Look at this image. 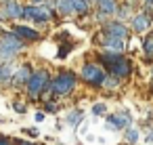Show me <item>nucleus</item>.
<instances>
[{"mask_svg":"<svg viewBox=\"0 0 153 145\" xmlns=\"http://www.w3.org/2000/svg\"><path fill=\"white\" fill-rule=\"evenodd\" d=\"M99 63L101 67L105 70L107 76H113L117 80H124L130 76L132 72V65L128 61V57H124V53H117V51H101L99 53Z\"/></svg>","mask_w":153,"mask_h":145,"instance_id":"nucleus-1","label":"nucleus"},{"mask_svg":"<svg viewBox=\"0 0 153 145\" xmlns=\"http://www.w3.org/2000/svg\"><path fill=\"white\" fill-rule=\"evenodd\" d=\"M76 74L71 72V70H63V72H59L53 80H51V90L55 93V95H59V97H65V95H69V93H74V88H76Z\"/></svg>","mask_w":153,"mask_h":145,"instance_id":"nucleus-2","label":"nucleus"},{"mask_svg":"<svg viewBox=\"0 0 153 145\" xmlns=\"http://www.w3.org/2000/svg\"><path fill=\"white\" fill-rule=\"evenodd\" d=\"M27 93L32 99H38L42 97L46 90H51V76L46 70H38V72H32L30 80H27Z\"/></svg>","mask_w":153,"mask_h":145,"instance_id":"nucleus-3","label":"nucleus"},{"mask_svg":"<svg viewBox=\"0 0 153 145\" xmlns=\"http://www.w3.org/2000/svg\"><path fill=\"white\" fill-rule=\"evenodd\" d=\"M82 80L84 82H88V84H92V86H103V82H105V70L99 65V63H84L82 65Z\"/></svg>","mask_w":153,"mask_h":145,"instance_id":"nucleus-4","label":"nucleus"},{"mask_svg":"<svg viewBox=\"0 0 153 145\" xmlns=\"http://www.w3.org/2000/svg\"><path fill=\"white\" fill-rule=\"evenodd\" d=\"M99 42H101L107 51H117V53H124V49H126V40H124V38L113 36V34H105V32L99 36Z\"/></svg>","mask_w":153,"mask_h":145,"instance_id":"nucleus-5","label":"nucleus"},{"mask_svg":"<svg viewBox=\"0 0 153 145\" xmlns=\"http://www.w3.org/2000/svg\"><path fill=\"white\" fill-rule=\"evenodd\" d=\"M23 46H25V42H23L21 38H17L13 32H4L2 38H0V49H7V51L19 53V51H23Z\"/></svg>","mask_w":153,"mask_h":145,"instance_id":"nucleus-6","label":"nucleus"},{"mask_svg":"<svg viewBox=\"0 0 153 145\" xmlns=\"http://www.w3.org/2000/svg\"><path fill=\"white\" fill-rule=\"evenodd\" d=\"M103 32L105 34H113V36H120V38H128L130 36V28L128 25H124L122 21H107V23H103Z\"/></svg>","mask_w":153,"mask_h":145,"instance_id":"nucleus-7","label":"nucleus"},{"mask_svg":"<svg viewBox=\"0 0 153 145\" xmlns=\"http://www.w3.org/2000/svg\"><path fill=\"white\" fill-rule=\"evenodd\" d=\"M153 17L151 15H147V13H138V15H132V25H130V30L132 32H136V34H143L145 30H149L151 28V21Z\"/></svg>","mask_w":153,"mask_h":145,"instance_id":"nucleus-8","label":"nucleus"},{"mask_svg":"<svg viewBox=\"0 0 153 145\" xmlns=\"http://www.w3.org/2000/svg\"><path fill=\"white\" fill-rule=\"evenodd\" d=\"M13 34H15L17 38H21L23 42H36V40L40 38V34H38L36 30L27 28V25H15V28H13Z\"/></svg>","mask_w":153,"mask_h":145,"instance_id":"nucleus-9","label":"nucleus"},{"mask_svg":"<svg viewBox=\"0 0 153 145\" xmlns=\"http://www.w3.org/2000/svg\"><path fill=\"white\" fill-rule=\"evenodd\" d=\"M30 76H32V70H30V65H21V67H17V70L13 72V78H11V82H13V86H21V84H27Z\"/></svg>","mask_w":153,"mask_h":145,"instance_id":"nucleus-10","label":"nucleus"},{"mask_svg":"<svg viewBox=\"0 0 153 145\" xmlns=\"http://www.w3.org/2000/svg\"><path fill=\"white\" fill-rule=\"evenodd\" d=\"M97 9H99L101 15H105L109 19L117 11V0H97Z\"/></svg>","mask_w":153,"mask_h":145,"instance_id":"nucleus-11","label":"nucleus"},{"mask_svg":"<svg viewBox=\"0 0 153 145\" xmlns=\"http://www.w3.org/2000/svg\"><path fill=\"white\" fill-rule=\"evenodd\" d=\"M107 122H111L113 128H126L128 122H130V118H128L126 114H113V116L107 118Z\"/></svg>","mask_w":153,"mask_h":145,"instance_id":"nucleus-12","label":"nucleus"},{"mask_svg":"<svg viewBox=\"0 0 153 145\" xmlns=\"http://www.w3.org/2000/svg\"><path fill=\"white\" fill-rule=\"evenodd\" d=\"M55 9L59 11V15L67 17L74 13V4H71V0H55Z\"/></svg>","mask_w":153,"mask_h":145,"instance_id":"nucleus-13","label":"nucleus"},{"mask_svg":"<svg viewBox=\"0 0 153 145\" xmlns=\"http://www.w3.org/2000/svg\"><path fill=\"white\" fill-rule=\"evenodd\" d=\"M71 4H74V13L78 15H86L90 11V0H71Z\"/></svg>","mask_w":153,"mask_h":145,"instance_id":"nucleus-14","label":"nucleus"},{"mask_svg":"<svg viewBox=\"0 0 153 145\" xmlns=\"http://www.w3.org/2000/svg\"><path fill=\"white\" fill-rule=\"evenodd\" d=\"M13 65L11 63H0V82H11L13 78Z\"/></svg>","mask_w":153,"mask_h":145,"instance_id":"nucleus-15","label":"nucleus"},{"mask_svg":"<svg viewBox=\"0 0 153 145\" xmlns=\"http://www.w3.org/2000/svg\"><path fill=\"white\" fill-rule=\"evenodd\" d=\"M143 49H145V55H147V57H153V32L145 36V40H143Z\"/></svg>","mask_w":153,"mask_h":145,"instance_id":"nucleus-16","label":"nucleus"},{"mask_svg":"<svg viewBox=\"0 0 153 145\" xmlns=\"http://www.w3.org/2000/svg\"><path fill=\"white\" fill-rule=\"evenodd\" d=\"M80 118H82V111H78V109H76V111H71V114L67 116L69 126H78V120H80Z\"/></svg>","mask_w":153,"mask_h":145,"instance_id":"nucleus-17","label":"nucleus"},{"mask_svg":"<svg viewBox=\"0 0 153 145\" xmlns=\"http://www.w3.org/2000/svg\"><path fill=\"white\" fill-rule=\"evenodd\" d=\"M126 139H128L130 143H134V141H138V132H136L134 128H128V130H126Z\"/></svg>","mask_w":153,"mask_h":145,"instance_id":"nucleus-18","label":"nucleus"},{"mask_svg":"<svg viewBox=\"0 0 153 145\" xmlns=\"http://www.w3.org/2000/svg\"><path fill=\"white\" fill-rule=\"evenodd\" d=\"M92 114H94V116H103V114H105V105H103V103H97V105L92 107Z\"/></svg>","mask_w":153,"mask_h":145,"instance_id":"nucleus-19","label":"nucleus"},{"mask_svg":"<svg viewBox=\"0 0 153 145\" xmlns=\"http://www.w3.org/2000/svg\"><path fill=\"white\" fill-rule=\"evenodd\" d=\"M15 111H21V114H23V111H25V105L17 101V103H15Z\"/></svg>","mask_w":153,"mask_h":145,"instance_id":"nucleus-20","label":"nucleus"},{"mask_svg":"<svg viewBox=\"0 0 153 145\" xmlns=\"http://www.w3.org/2000/svg\"><path fill=\"white\" fill-rule=\"evenodd\" d=\"M46 111H57V105L55 103H46Z\"/></svg>","mask_w":153,"mask_h":145,"instance_id":"nucleus-21","label":"nucleus"},{"mask_svg":"<svg viewBox=\"0 0 153 145\" xmlns=\"http://www.w3.org/2000/svg\"><path fill=\"white\" fill-rule=\"evenodd\" d=\"M0 145H11V141L7 137H0Z\"/></svg>","mask_w":153,"mask_h":145,"instance_id":"nucleus-22","label":"nucleus"},{"mask_svg":"<svg viewBox=\"0 0 153 145\" xmlns=\"http://www.w3.org/2000/svg\"><path fill=\"white\" fill-rule=\"evenodd\" d=\"M44 0H32V4H42Z\"/></svg>","mask_w":153,"mask_h":145,"instance_id":"nucleus-23","label":"nucleus"},{"mask_svg":"<svg viewBox=\"0 0 153 145\" xmlns=\"http://www.w3.org/2000/svg\"><path fill=\"white\" fill-rule=\"evenodd\" d=\"M17 143H19V145H32V143H25V141H21V139H19Z\"/></svg>","mask_w":153,"mask_h":145,"instance_id":"nucleus-24","label":"nucleus"},{"mask_svg":"<svg viewBox=\"0 0 153 145\" xmlns=\"http://www.w3.org/2000/svg\"><path fill=\"white\" fill-rule=\"evenodd\" d=\"M143 2H145V4H151V7H153V0H143Z\"/></svg>","mask_w":153,"mask_h":145,"instance_id":"nucleus-25","label":"nucleus"},{"mask_svg":"<svg viewBox=\"0 0 153 145\" xmlns=\"http://www.w3.org/2000/svg\"><path fill=\"white\" fill-rule=\"evenodd\" d=\"M90 2H97V0H90Z\"/></svg>","mask_w":153,"mask_h":145,"instance_id":"nucleus-26","label":"nucleus"}]
</instances>
